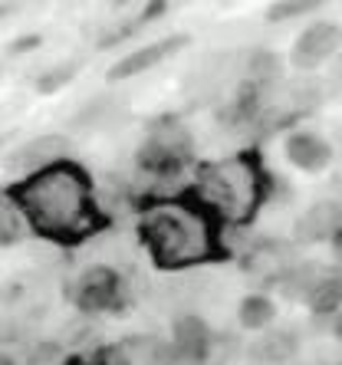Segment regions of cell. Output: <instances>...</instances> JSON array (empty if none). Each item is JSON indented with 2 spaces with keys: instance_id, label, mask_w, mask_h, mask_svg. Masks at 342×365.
I'll return each mask as SVG.
<instances>
[{
  "instance_id": "8fae6325",
  "label": "cell",
  "mask_w": 342,
  "mask_h": 365,
  "mask_svg": "<svg viewBox=\"0 0 342 365\" xmlns=\"http://www.w3.org/2000/svg\"><path fill=\"white\" fill-rule=\"evenodd\" d=\"M115 109H119V106H115V102H112V96H99V99H93L89 102V106H86L83 112H79L76 119V125L79 128H93V125H109V119L112 115H115Z\"/></svg>"
},
{
  "instance_id": "ac0fdd59",
  "label": "cell",
  "mask_w": 342,
  "mask_h": 365,
  "mask_svg": "<svg viewBox=\"0 0 342 365\" xmlns=\"http://www.w3.org/2000/svg\"><path fill=\"white\" fill-rule=\"evenodd\" d=\"M17 214H14V207H7V204L0 201V244H7V240L17 237Z\"/></svg>"
},
{
  "instance_id": "9c48e42d",
  "label": "cell",
  "mask_w": 342,
  "mask_h": 365,
  "mask_svg": "<svg viewBox=\"0 0 342 365\" xmlns=\"http://www.w3.org/2000/svg\"><path fill=\"white\" fill-rule=\"evenodd\" d=\"M237 316H240V326H244V329L256 332V329H266V326L274 323L276 306H274V299H270V297H260V293H254V297H244V299H240Z\"/></svg>"
},
{
  "instance_id": "6da1fadb",
  "label": "cell",
  "mask_w": 342,
  "mask_h": 365,
  "mask_svg": "<svg viewBox=\"0 0 342 365\" xmlns=\"http://www.w3.org/2000/svg\"><path fill=\"white\" fill-rule=\"evenodd\" d=\"M26 207L33 214V221L46 230H66L83 221L86 211V191L83 181L69 171H50L36 178L26 187Z\"/></svg>"
},
{
  "instance_id": "2e32d148",
  "label": "cell",
  "mask_w": 342,
  "mask_h": 365,
  "mask_svg": "<svg viewBox=\"0 0 342 365\" xmlns=\"http://www.w3.org/2000/svg\"><path fill=\"white\" fill-rule=\"evenodd\" d=\"M73 73H76V66H73V63H69V66H56V69H50L46 76L36 79V89H40V93H56V89H60L63 83H69V79H73Z\"/></svg>"
},
{
  "instance_id": "e0dca14e",
  "label": "cell",
  "mask_w": 342,
  "mask_h": 365,
  "mask_svg": "<svg viewBox=\"0 0 342 365\" xmlns=\"http://www.w3.org/2000/svg\"><path fill=\"white\" fill-rule=\"evenodd\" d=\"M313 7H316V4H309V0H296V4H274L266 17L270 20H286V17H299V14H306V10H313Z\"/></svg>"
},
{
  "instance_id": "8992f818",
  "label": "cell",
  "mask_w": 342,
  "mask_h": 365,
  "mask_svg": "<svg viewBox=\"0 0 342 365\" xmlns=\"http://www.w3.org/2000/svg\"><path fill=\"white\" fill-rule=\"evenodd\" d=\"M175 336H171V346L178 349V356L185 362H201V359L211 352L214 346V336H211V326L204 323V316L197 313H181L175 319Z\"/></svg>"
},
{
  "instance_id": "52a82bcc",
  "label": "cell",
  "mask_w": 342,
  "mask_h": 365,
  "mask_svg": "<svg viewBox=\"0 0 342 365\" xmlns=\"http://www.w3.org/2000/svg\"><path fill=\"white\" fill-rule=\"evenodd\" d=\"M286 158L303 171H323L326 165L333 162V152L313 132H296V135L286 138Z\"/></svg>"
},
{
  "instance_id": "ba28073f",
  "label": "cell",
  "mask_w": 342,
  "mask_h": 365,
  "mask_svg": "<svg viewBox=\"0 0 342 365\" xmlns=\"http://www.w3.org/2000/svg\"><path fill=\"white\" fill-rule=\"evenodd\" d=\"M296 356V339L293 332H270V336H260L256 342H250L247 359L254 365H283Z\"/></svg>"
},
{
  "instance_id": "5bb4252c",
  "label": "cell",
  "mask_w": 342,
  "mask_h": 365,
  "mask_svg": "<svg viewBox=\"0 0 342 365\" xmlns=\"http://www.w3.org/2000/svg\"><path fill=\"white\" fill-rule=\"evenodd\" d=\"M333 227V207L329 204H319V207H313V211L299 221V234L303 237H309V240H316V237H323L326 230Z\"/></svg>"
},
{
  "instance_id": "9a60e30c",
  "label": "cell",
  "mask_w": 342,
  "mask_h": 365,
  "mask_svg": "<svg viewBox=\"0 0 342 365\" xmlns=\"http://www.w3.org/2000/svg\"><path fill=\"white\" fill-rule=\"evenodd\" d=\"M138 365H185V359L178 356V349L168 342H148L145 356L138 359Z\"/></svg>"
},
{
  "instance_id": "d6986e66",
  "label": "cell",
  "mask_w": 342,
  "mask_h": 365,
  "mask_svg": "<svg viewBox=\"0 0 342 365\" xmlns=\"http://www.w3.org/2000/svg\"><path fill=\"white\" fill-rule=\"evenodd\" d=\"M333 79H339V83H342V60L333 66Z\"/></svg>"
},
{
  "instance_id": "5b68a950",
  "label": "cell",
  "mask_w": 342,
  "mask_h": 365,
  "mask_svg": "<svg viewBox=\"0 0 342 365\" xmlns=\"http://www.w3.org/2000/svg\"><path fill=\"white\" fill-rule=\"evenodd\" d=\"M185 43H188V36H165V40H155L148 46H138V50H132L128 56H122L112 66V79H128V76H138V73H148V69H155L168 56H175Z\"/></svg>"
},
{
  "instance_id": "3957f363",
  "label": "cell",
  "mask_w": 342,
  "mask_h": 365,
  "mask_svg": "<svg viewBox=\"0 0 342 365\" xmlns=\"http://www.w3.org/2000/svg\"><path fill=\"white\" fill-rule=\"evenodd\" d=\"M342 46V30L329 20H319V24L306 26L303 34L296 36V46H293V66L309 73V69L323 66L329 56H336V50Z\"/></svg>"
},
{
  "instance_id": "277c9868",
  "label": "cell",
  "mask_w": 342,
  "mask_h": 365,
  "mask_svg": "<svg viewBox=\"0 0 342 365\" xmlns=\"http://www.w3.org/2000/svg\"><path fill=\"white\" fill-rule=\"evenodd\" d=\"M63 155H69V138L56 135V132H46V135H36L30 142H24L20 148H14L7 158V168L17 171V175H36L46 165L60 162Z\"/></svg>"
},
{
  "instance_id": "30bf717a",
  "label": "cell",
  "mask_w": 342,
  "mask_h": 365,
  "mask_svg": "<svg viewBox=\"0 0 342 365\" xmlns=\"http://www.w3.org/2000/svg\"><path fill=\"white\" fill-rule=\"evenodd\" d=\"M306 299L316 313H333V309L342 306V280H336V277H323L316 287L309 289Z\"/></svg>"
},
{
  "instance_id": "4fadbf2b",
  "label": "cell",
  "mask_w": 342,
  "mask_h": 365,
  "mask_svg": "<svg viewBox=\"0 0 342 365\" xmlns=\"http://www.w3.org/2000/svg\"><path fill=\"white\" fill-rule=\"evenodd\" d=\"M247 73L256 79H270L280 73V56H276L274 50H266V46H256V50H250L247 56Z\"/></svg>"
},
{
  "instance_id": "7a4b0ae2",
  "label": "cell",
  "mask_w": 342,
  "mask_h": 365,
  "mask_svg": "<svg viewBox=\"0 0 342 365\" xmlns=\"http://www.w3.org/2000/svg\"><path fill=\"white\" fill-rule=\"evenodd\" d=\"M148 237L162 260H191L204 250L201 227L178 211H162L148 217Z\"/></svg>"
},
{
  "instance_id": "7c38bea8",
  "label": "cell",
  "mask_w": 342,
  "mask_h": 365,
  "mask_svg": "<svg viewBox=\"0 0 342 365\" xmlns=\"http://www.w3.org/2000/svg\"><path fill=\"white\" fill-rule=\"evenodd\" d=\"M316 267H299V270L286 273L280 283V289L286 293L290 299H299V297H309V289L316 287Z\"/></svg>"
}]
</instances>
